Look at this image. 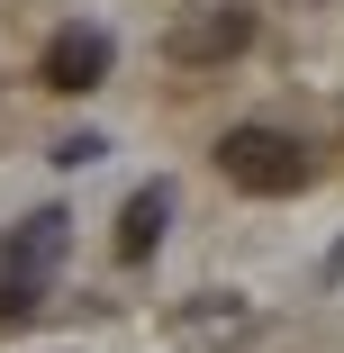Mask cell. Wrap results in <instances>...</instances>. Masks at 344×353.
<instances>
[{
	"mask_svg": "<svg viewBox=\"0 0 344 353\" xmlns=\"http://www.w3.org/2000/svg\"><path fill=\"white\" fill-rule=\"evenodd\" d=\"M163 227H172V181H145V190H127V208H118V263H154Z\"/></svg>",
	"mask_w": 344,
	"mask_h": 353,
	"instance_id": "obj_6",
	"label": "cell"
},
{
	"mask_svg": "<svg viewBox=\"0 0 344 353\" xmlns=\"http://www.w3.org/2000/svg\"><path fill=\"white\" fill-rule=\"evenodd\" d=\"M245 46H254V0H190V10H172V37H163V54L190 73L236 63Z\"/></svg>",
	"mask_w": 344,
	"mask_h": 353,
	"instance_id": "obj_2",
	"label": "cell"
},
{
	"mask_svg": "<svg viewBox=\"0 0 344 353\" xmlns=\"http://www.w3.org/2000/svg\"><path fill=\"white\" fill-rule=\"evenodd\" d=\"M172 344L181 353H245L254 344V308L236 290H199V299L172 308Z\"/></svg>",
	"mask_w": 344,
	"mask_h": 353,
	"instance_id": "obj_4",
	"label": "cell"
},
{
	"mask_svg": "<svg viewBox=\"0 0 344 353\" xmlns=\"http://www.w3.org/2000/svg\"><path fill=\"white\" fill-rule=\"evenodd\" d=\"M73 254V218L63 208H37V218H19L10 227V245H0V290H28V299H45V281H54V263Z\"/></svg>",
	"mask_w": 344,
	"mask_h": 353,
	"instance_id": "obj_3",
	"label": "cell"
},
{
	"mask_svg": "<svg viewBox=\"0 0 344 353\" xmlns=\"http://www.w3.org/2000/svg\"><path fill=\"white\" fill-rule=\"evenodd\" d=\"M218 172L236 181V190H254V199H290V190H308V145L299 136H281V127H227L218 136Z\"/></svg>",
	"mask_w": 344,
	"mask_h": 353,
	"instance_id": "obj_1",
	"label": "cell"
},
{
	"mask_svg": "<svg viewBox=\"0 0 344 353\" xmlns=\"http://www.w3.org/2000/svg\"><path fill=\"white\" fill-rule=\"evenodd\" d=\"M109 28H54L45 37V54H37V82L45 91H63V100H82V91H100L109 82Z\"/></svg>",
	"mask_w": 344,
	"mask_h": 353,
	"instance_id": "obj_5",
	"label": "cell"
}]
</instances>
